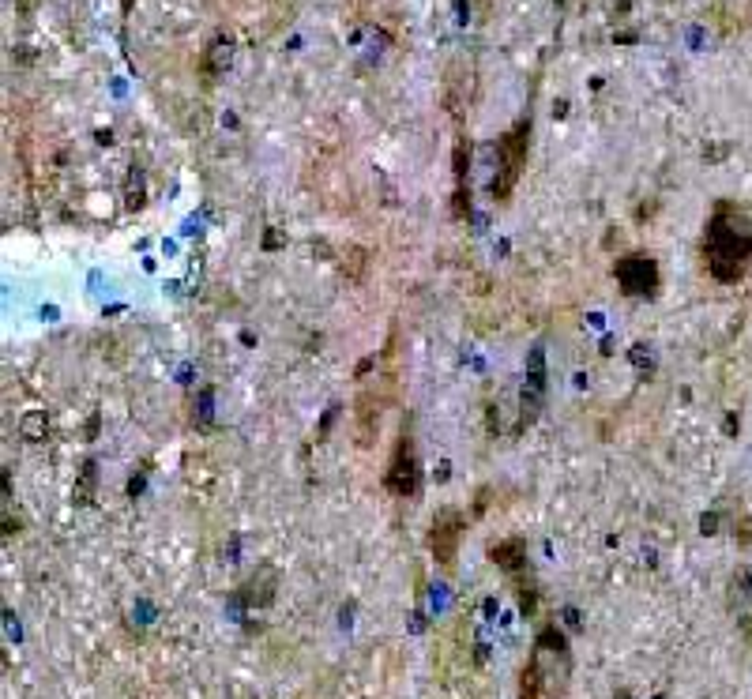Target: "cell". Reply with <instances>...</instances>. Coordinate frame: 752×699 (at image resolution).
Masks as SVG:
<instances>
[{"mask_svg": "<svg viewBox=\"0 0 752 699\" xmlns=\"http://www.w3.org/2000/svg\"><path fill=\"white\" fill-rule=\"evenodd\" d=\"M572 677V651L568 639L557 628H542L531 647V658L523 666L519 699H561Z\"/></svg>", "mask_w": 752, "mask_h": 699, "instance_id": "cell-1", "label": "cell"}, {"mask_svg": "<svg viewBox=\"0 0 752 699\" xmlns=\"http://www.w3.org/2000/svg\"><path fill=\"white\" fill-rule=\"evenodd\" d=\"M752 260V233L730 207H719L707 230V267L722 282H734L745 275Z\"/></svg>", "mask_w": 752, "mask_h": 699, "instance_id": "cell-2", "label": "cell"}, {"mask_svg": "<svg viewBox=\"0 0 752 699\" xmlns=\"http://www.w3.org/2000/svg\"><path fill=\"white\" fill-rule=\"evenodd\" d=\"M527 140H531V117L527 121H519L508 136H501L497 140V173H493V200H508L512 196V188H516L519 181V170H523V162H527Z\"/></svg>", "mask_w": 752, "mask_h": 699, "instance_id": "cell-3", "label": "cell"}, {"mask_svg": "<svg viewBox=\"0 0 752 699\" xmlns=\"http://www.w3.org/2000/svg\"><path fill=\"white\" fill-rule=\"evenodd\" d=\"M459 538H463V515L452 512V508H444V512L433 519V534H429V549H433L437 564L452 568L455 557H459Z\"/></svg>", "mask_w": 752, "mask_h": 699, "instance_id": "cell-4", "label": "cell"}, {"mask_svg": "<svg viewBox=\"0 0 752 699\" xmlns=\"http://www.w3.org/2000/svg\"><path fill=\"white\" fill-rule=\"evenodd\" d=\"M388 489H392L395 497H414V489H418V459H414L410 433H403L399 444H395L392 466H388Z\"/></svg>", "mask_w": 752, "mask_h": 699, "instance_id": "cell-5", "label": "cell"}, {"mask_svg": "<svg viewBox=\"0 0 752 699\" xmlns=\"http://www.w3.org/2000/svg\"><path fill=\"white\" fill-rule=\"evenodd\" d=\"M617 279L625 286V294H651L658 282L655 260L651 256H625L617 264Z\"/></svg>", "mask_w": 752, "mask_h": 699, "instance_id": "cell-6", "label": "cell"}, {"mask_svg": "<svg viewBox=\"0 0 752 699\" xmlns=\"http://www.w3.org/2000/svg\"><path fill=\"white\" fill-rule=\"evenodd\" d=\"M493 560L501 564L504 572H512V575H523V568H527V545L519 542V538H508V542H497L493 549Z\"/></svg>", "mask_w": 752, "mask_h": 699, "instance_id": "cell-7", "label": "cell"}, {"mask_svg": "<svg viewBox=\"0 0 752 699\" xmlns=\"http://www.w3.org/2000/svg\"><path fill=\"white\" fill-rule=\"evenodd\" d=\"M211 57H215V61H211V72H222V68H230V57H234V53H230V42H226V46L219 42V46L211 49Z\"/></svg>", "mask_w": 752, "mask_h": 699, "instance_id": "cell-8", "label": "cell"}, {"mask_svg": "<svg viewBox=\"0 0 752 699\" xmlns=\"http://www.w3.org/2000/svg\"><path fill=\"white\" fill-rule=\"evenodd\" d=\"M128 4H132V0H125V8H128Z\"/></svg>", "mask_w": 752, "mask_h": 699, "instance_id": "cell-9", "label": "cell"}]
</instances>
